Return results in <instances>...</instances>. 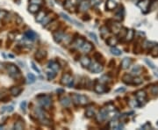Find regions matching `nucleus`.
<instances>
[{
  "label": "nucleus",
  "instance_id": "obj_24",
  "mask_svg": "<svg viewBox=\"0 0 158 130\" xmlns=\"http://www.w3.org/2000/svg\"><path fill=\"white\" fill-rule=\"evenodd\" d=\"M117 42H118V40H117V38H115V37H109L106 40L107 45H109L110 47L115 46L116 44H117Z\"/></svg>",
  "mask_w": 158,
  "mask_h": 130
},
{
  "label": "nucleus",
  "instance_id": "obj_3",
  "mask_svg": "<svg viewBox=\"0 0 158 130\" xmlns=\"http://www.w3.org/2000/svg\"><path fill=\"white\" fill-rule=\"evenodd\" d=\"M37 98L39 99V103L42 107H47V106H50L51 104V98L49 96L47 95H41V96H38Z\"/></svg>",
  "mask_w": 158,
  "mask_h": 130
},
{
  "label": "nucleus",
  "instance_id": "obj_15",
  "mask_svg": "<svg viewBox=\"0 0 158 130\" xmlns=\"http://www.w3.org/2000/svg\"><path fill=\"white\" fill-rule=\"evenodd\" d=\"M131 63H132V60L130 58L126 57V58H124L121 61V67H122V69H128L130 67Z\"/></svg>",
  "mask_w": 158,
  "mask_h": 130
},
{
  "label": "nucleus",
  "instance_id": "obj_9",
  "mask_svg": "<svg viewBox=\"0 0 158 130\" xmlns=\"http://www.w3.org/2000/svg\"><path fill=\"white\" fill-rule=\"evenodd\" d=\"M61 80H62L61 82H62V84L63 85H68L70 84V82L73 80V78H72V77H71V75L65 73V74H63V76Z\"/></svg>",
  "mask_w": 158,
  "mask_h": 130
},
{
  "label": "nucleus",
  "instance_id": "obj_17",
  "mask_svg": "<svg viewBox=\"0 0 158 130\" xmlns=\"http://www.w3.org/2000/svg\"><path fill=\"white\" fill-rule=\"evenodd\" d=\"M49 68L52 69V71H54L55 72L59 71H60V64L56 62H49Z\"/></svg>",
  "mask_w": 158,
  "mask_h": 130
},
{
  "label": "nucleus",
  "instance_id": "obj_33",
  "mask_svg": "<svg viewBox=\"0 0 158 130\" xmlns=\"http://www.w3.org/2000/svg\"><path fill=\"white\" fill-rule=\"evenodd\" d=\"M27 78H28V80H29L28 82L30 83V84H33V83L35 82V80H36L35 76H34L33 74H32V73H28V74H27Z\"/></svg>",
  "mask_w": 158,
  "mask_h": 130
},
{
  "label": "nucleus",
  "instance_id": "obj_23",
  "mask_svg": "<svg viewBox=\"0 0 158 130\" xmlns=\"http://www.w3.org/2000/svg\"><path fill=\"white\" fill-rule=\"evenodd\" d=\"M60 102L63 106L67 107V106L70 105V98L68 97H63L62 98H60Z\"/></svg>",
  "mask_w": 158,
  "mask_h": 130
},
{
  "label": "nucleus",
  "instance_id": "obj_51",
  "mask_svg": "<svg viewBox=\"0 0 158 130\" xmlns=\"http://www.w3.org/2000/svg\"><path fill=\"white\" fill-rule=\"evenodd\" d=\"M147 127H150V124L149 123H146V124H144L143 126H141V128H143V129H146Z\"/></svg>",
  "mask_w": 158,
  "mask_h": 130
},
{
  "label": "nucleus",
  "instance_id": "obj_21",
  "mask_svg": "<svg viewBox=\"0 0 158 130\" xmlns=\"http://www.w3.org/2000/svg\"><path fill=\"white\" fill-rule=\"evenodd\" d=\"M134 37V31L133 29H129L127 30V33L126 34V41H131L133 40V38Z\"/></svg>",
  "mask_w": 158,
  "mask_h": 130
},
{
  "label": "nucleus",
  "instance_id": "obj_45",
  "mask_svg": "<svg viewBox=\"0 0 158 130\" xmlns=\"http://www.w3.org/2000/svg\"><path fill=\"white\" fill-rule=\"evenodd\" d=\"M20 107H21V109H22L24 112H26V101H23V102L20 104Z\"/></svg>",
  "mask_w": 158,
  "mask_h": 130
},
{
  "label": "nucleus",
  "instance_id": "obj_2",
  "mask_svg": "<svg viewBox=\"0 0 158 130\" xmlns=\"http://www.w3.org/2000/svg\"><path fill=\"white\" fill-rule=\"evenodd\" d=\"M7 71L8 73L13 78H17L20 76V71L19 69H18V67L14 64H9L7 66Z\"/></svg>",
  "mask_w": 158,
  "mask_h": 130
},
{
  "label": "nucleus",
  "instance_id": "obj_4",
  "mask_svg": "<svg viewBox=\"0 0 158 130\" xmlns=\"http://www.w3.org/2000/svg\"><path fill=\"white\" fill-rule=\"evenodd\" d=\"M88 68L90 69V71L92 72V73H95V74L100 73V72H102V71H103V66L100 63H98L97 62L91 63Z\"/></svg>",
  "mask_w": 158,
  "mask_h": 130
},
{
  "label": "nucleus",
  "instance_id": "obj_22",
  "mask_svg": "<svg viewBox=\"0 0 158 130\" xmlns=\"http://www.w3.org/2000/svg\"><path fill=\"white\" fill-rule=\"evenodd\" d=\"M84 41H84L83 39L77 38V39H76V40L73 41V46H75L76 48H81V47L83 46Z\"/></svg>",
  "mask_w": 158,
  "mask_h": 130
},
{
  "label": "nucleus",
  "instance_id": "obj_8",
  "mask_svg": "<svg viewBox=\"0 0 158 130\" xmlns=\"http://www.w3.org/2000/svg\"><path fill=\"white\" fill-rule=\"evenodd\" d=\"M63 36H64V33L62 31H56L53 33V37H54V40L56 43H59L62 41Z\"/></svg>",
  "mask_w": 158,
  "mask_h": 130
},
{
  "label": "nucleus",
  "instance_id": "obj_42",
  "mask_svg": "<svg viewBox=\"0 0 158 130\" xmlns=\"http://www.w3.org/2000/svg\"><path fill=\"white\" fill-rule=\"evenodd\" d=\"M138 101H135V100H131L130 102H129V105H130L132 107H136V106H138Z\"/></svg>",
  "mask_w": 158,
  "mask_h": 130
},
{
  "label": "nucleus",
  "instance_id": "obj_30",
  "mask_svg": "<svg viewBox=\"0 0 158 130\" xmlns=\"http://www.w3.org/2000/svg\"><path fill=\"white\" fill-rule=\"evenodd\" d=\"M151 56L153 57H158V45L153 47V49L151 50Z\"/></svg>",
  "mask_w": 158,
  "mask_h": 130
},
{
  "label": "nucleus",
  "instance_id": "obj_27",
  "mask_svg": "<svg viewBox=\"0 0 158 130\" xmlns=\"http://www.w3.org/2000/svg\"><path fill=\"white\" fill-rule=\"evenodd\" d=\"M111 53H112V54H114V56H120L121 54H122V52H121V50H120L118 48H111Z\"/></svg>",
  "mask_w": 158,
  "mask_h": 130
},
{
  "label": "nucleus",
  "instance_id": "obj_18",
  "mask_svg": "<svg viewBox=\"0 0 158 130\" xmlns=\"http://www.w3.org/2000/svg\"><path fill=\"white\" fill-rule=\"evenodd\" d=\"M46 16H47V12H43V11L39 12V13L37 14V16H36V21L37 22H42Z\"/></svg>",
  "mask_w": 158,
  "mask_h": 130
},
{
  "label": "nucleus",
  "instance_id": "obj_10",
  "mask_svg": "<svg viewBox=\"0 0 158 130\" xmlns=\"http://www.w3.org/2000/svg\"><path fill=\"white\" fill-rule=\"evenodd\" d=\"M106 9L108 11H113L117 7V3H116L115 0H106Z\"/></svg>",
  "mask_w": 158,
  "mask_h": 130
},
{
  "label": "nucleus",
  "instance_id": "obj_32",
  "mask_svg": "<svg viewBox=\"0 0 158 130\" xmlns=\"http://www.w3.org/2000/svg\"><path fill=\"white\" fill-rule=\"evenodd\" d=\"M24 127V123L23 121H17L14 125V128L15 129H18V130H20V129H23Z\"/></svg>",
  "mask_w": 158,
  "mask_h": 130
},
{
  "label": "nucleus",
  "instance_id": "obj_44",
  "mask_svg": "<svg viewBox=\"0 0 158 130\" xmlns=\"http://www.w3.org/2000/svg\"><path fill=\"white\" fill-rule=\"evenodd\" d=\"M140 71H141V68H140L139 66H135L133 69V71H132V73H134V72H136V74H139L140 73Z\"/></svg>",
  "mask_w": 158,
  "mask_h": 130
},
{
  "label": "nucleus",
  "instance_id": "obj_26",
  "mask_svg": "<svg viewBox=\"0 0 158 130\" xmlns=\"http://www.w3.org/2000/svg\"><path fill=\"white\" fill-rule=\"evenodd\" d=\"M47 56V53H46V51L45 50H39V51H37V53L35 54V56H36V58H38V59H42V58H44L45 56Z\"/></svg>",
  "mask_w": 158,
  "mask_h": 130
},
{
  "label": "nucleus",
  "instance_id": "obj_34",
  "mask_svg": "<svg viewBox=\"0 0 158 130\" xmlns=\"http://www.w3.org/2000/svg\"><path fill=\"white\" fill-rule=\"evenodd\" d=\"M47 78H48V80H53L55 77V76H56V73H55V71H52L50 72H47Z\"/></svg>",
  "mask_w": 158,
  "mask_h": 130
},
{
  "label": "nucleus",
  "instance_id": "obj_43",
  "mask_svg": "<svg viewBox=\"0 0 158 130\" xmlns=\"http://www.w3.org/2000/svg\"><path fill=\"white\" fill-rule=\"evenodd\" d=\"M94 57H95V59L97 60V62H99L100 61V58H102V56L100 54V53H95L94 54Z\"/></svg>",
  "mask_w": 158,
  "mask_h": 130
},
{
  "label": "nucleus",
  "instance_id": "obj_49",
  "mask_svg": "<svg viewBox=\"0 0 158 130\" xmlns=\"http://www.w3.org/2000/svg\"><path fill=\"white\" fill-rule=\"evenodd\" d=\"M41 2V0H30V3L31 4H39Z\"/></svg>",
  "mask_w": 158,
  "mask_h": 130
},
{
  "label": "nucleus",
  "instance_id": "obj_53",
  "mask_svg": "<svg viewBox=\"0 0 158 130\" xmlns=\"http://www.w3.org/2000/svg\"><path fill=\"white\" fill-rule=\"evenodd\" d=\"M133 1H138V0H133Z\"/></svg>",
  "mask_w": 158,
  "mask_h": 130
},
{
  "label": "nucleus",
  "instance_id": "obj_6",
  "mask_svg": "<svg viewBox=\"0 0 158 130\" xmlns=\"http://www.w3.org/2000/svg\"><path fill=\"white\" fill-rule=\"evenodd\" d=\"M91 6V2L89 0H82L79 4V10L81 12H86Z\"/></svg>",
  "mask_w": 158,
  "mask_h": 130
},
{
  "label": "nucleus",
  "instance_id": "obj_37",
  "mask_svg": "<svg viewBox=\"0 0 158 130\" xmlns=\"http://www.w3.org/2000/svg\"><path fill=\"white\" fill-rule=\"evenodd\" d=\"M141 83H142V79L140 78V77H135V78H134V80H133V84L139 85V84H141Z\"/></svg>",
  "mask_w": 158,
  "mask_h": 130
},
{
  "label": "nucleus",
  "instance_id": "obj_39",
  "mask_svg": "<svg viewBox=\"0 0 158 130\" xmlns=\"http://www.w3.org/2000/svg\"><path fill=\"white\" fill-rule=\"evenodd\" d=\"M89 36L91 37L92 40H93L96 43H98V41H97V35L95 34L94 33H89Z\"/></svg>",
  "mask_w": 158,
  "mask_h": 130
},
{
  "label": "nucleus",
  "instance_id": "obj_35",
  "mask_svg": "<svg viewBox=\"0 0 158 130\" xmlns=\"http://www.w3.org/2000/svg\"><path fill=\"white\" fill-rule=\"evenodd\" d=\"M110 128L118 129L120 128V125H118L117 121H112V122H110Z\"/></svg>",
  "mask_w": 158,
  "mask_h": 130
},
{
  "label": "nucleus",
  "instance_id": "obj_19",
  "mask_svg": "<svg viewBox=\"0 0 158 130\" xmlns=\"http://www.w3.org/2000/svg\"><path fill=\"white\" fill-rule=\"evenodd\" d=\"M25 36L26 38L28 39V40H31V41H33L34 39L36 38V33L33 32V31H26V32L25 33Z\"/></svg>",
  "mask_w": 158,
  "mask_h": 130
},
{
  "label": "nucleus",
  "instance_id": "obj_5",
  "mask_svg": "<svg viewBox=\"0 0 158 130\" xmlns=\"http://www.w3.org/2000/svg\"><path fill=\"white\" fill-rule=\"evenodd\" d=\"M137 101L139 103H142V102H146V98H147V94L144 91H138L135 93Z\"/></svg>",
  "mask_w": 158,
  "mask_h": 130
},
{
  "label": "nucleus",
  "instance_id": "obj_52",
  "mask_svg": "<svg viewBox=\"0 0 158 130\" xmlns=\"http://www.w3.org/2000/svg\"><path fill=\"white\" fill-rule=\"evenodd\" d=\"M116 92H125V89H124V88H120V89L116 90Z\"/></svg>",
  "mask_w": 158,
  "mask_h": 130
},
{
  "label": "nucleus",
  "instance_id": "obj_1",
  "mask_svg": "<svg viewBox=\"0 0 158 130\" xmlns=\"http://www.w3.org/2000/svg\"><path fill=\"white\" fill-rule=\"evenodd\" d=\"M72 101L75 104L80 106H85L89 103V98L86 96L83 95H78V94H73L72 95Z\"/></svg>",
  "mask_w": 158,
  "mask_h": 130
},
{
  "label": "nucleus",
  "instance_id": "obj_31",
  "mask_svg": "<svg viewBox=\"0 0 158 130\" xmlns=\"http://www.w3.org/2000/svg\"><path fill=\"white\" fill-rule=\"evenodd\" d=\"M100 33H101V36L102 37H105L107 34H108V29L107 27H102L101 28H100Z\"/></svg>",
  "mask_w": 158,
  "mask_h": 130
},
{
  "label": "nucleus",
  "instance_id": "obj_11",
  "mask_svg": "<svg viewBox=\"0 0 158 130\" xmlns=\"http://www.w3.org/2000/svg\"><path fill=\"white\" fill-rule=\"evenodd\" d=\"M94 91L97 93H99V94H100V93H104V92H106V87H105L103 84H99V83H98V84H95Z\"/></svg>",
  "mask_w": 158,
  "mask_h": 130
},
{
  "label": "nucleus",
  "instance_id": "obj_16",
  "mask_svg": "<svg viewBox=\"0 0 158 130\" xmlns=\"http://www.w3.org/2000/svg\"><path fill=\"white\" fill-rule=\"evenodd\" d=\"M39 6L37 4H31L28 7V11L31 12V13H36V12H39Z\"/></svg>",
  "mask_w": 158,
  "mask_h": 130
},
{
  "label": "nucleus",
  "instance_id": "obj_7",
  "mask_svg": "<svg viewBox=\"0 0 158 130\" xmlns=\"http://www.w3.org/2000/svg\"><path fill=\"white\" fill-rule=\"evenodd\" d=\"M149 3L150 0H141L139 3H137V6L140 7L142 11H145V10H149Z\"/></svg>",
  "mask_w": 158,
  "mask_h": 130
},
{
  "label": "nucleus",
  "instance_id": "obj_47",
  "mask_svg": "<svg viewBox=\"0 0 158 130\" xmlns=\"http://www.w3.org/2000/svg\"><path fill=\"white\" fill-rule=\"evenodd\" d=\"M7 15V12L5 11H0V19H3Z\"/></svg>",
  "mask_w": 158,
  "mask_h": 130
},
{
  "label": "nucleus",
  "instance_id": "obj_14",
  "mask_svg": "<svg viewBox=\"0 0 158 130\" xmlns=\"http://www.w3.org/2000/svg\"><path fill=\"white\" fill-rule=\"evenodd\" d=\"M133 77L131 74H125L122 77V81L126 84H133Z\"/></svg>",
  "mask_w": 158,
  "mask_h": 130
},
{
  "label": "nucleus",
  "instance_id": "obj_13",
  "mask_svg": "<svg viewBox=\"0 0 158 130\" xmlns=\"http://www.w3.org/2000/svg\"><path fill=\"white\" fill-rule=\"evenodd\" d=\"M81 48L83 49V51L85 52V53H89V52H91L92 50L93 47H92L91 43L88 42V41H84L83 46L81 47Z\"/></svg>",
  "mask_w": 158,
  "mask_h": 130
},
{
  "label": "nucleus",
  "instance_id": "obj_38",
  "mask_svg": "<svg viewBox=\"0 0 158 130\" xmlns=\"http://www.w3.org/2000/svg\"><path fill=\"white\" fill-rule=\"evenodd\" d=\"M31 65H32V68H33V69L34 71H36L38 74L41 73V71H39V69L38 68V67L36 66V64L34 63L33 62H31Z\"/></svg>",
  "mask_w": 158,
  "mask_h": 130
},
{
  "label": "nucleus",
  "instance_id": "obj_29",
  "mask_svg": "<svg viewBox=\"0 0 158 130\" xmlns=\"http://www.w3.org/2000/svg\"><path fill=\"white\" fill-rule=\"evenodd\" d=\"M85 115H86V117H88V118H91V117H93L95 115L94 110H93V109L88 108L86 110V112H85Z\"/></svg>",
  "mask_w": 158,
  "mask_h": 130
},
{
  "label": "nucleus",
  "instance_id": "obj_28",
  "mask_svg": "<svg viewBox=\"0 0 158 130\" xmlns=\"http://www.w3.org/2000/svg\"><path fill=\"white\" fill-rule=\"evenodd\" d=\"M127 30H128V29H126V28H125V27H123L122 29H120V32H118V37H120H120H121V38H125L126 33H127Z\"/></svg>",
  "mask_w": 158,
  "mask_h": 130
},
{
  "label": "nucleus",
  "instance_id": "obj_48",
  "mask_svg": "<svg viewBox=\"0 0 158 130\" xmlns=\"http://www.w3.org/2000/svg\"><path fill=\"white\" fill-rule=\"evenodd\" d=\"M152 93L154 95H156V94H158V87H153L152 88Z\"/></svg>",
  "mask_w": 158,
  "mask_h": 130
},
{
  "label": "nucleus",
  "instance_id": "obj_36",
  "mask_svg": "<svg viewBox=\"0 0 158 130\" xmlns=\"http://www.w3.org/2000/svg\"><path fill=\"white\" fill-rule=\"evenodd\" d=\"M60 15H61V16H62V17L63 18V19H66V20H67V21H68V22H70V23H73L74 21H75V20L71 19L70 18L68 17L67 14L63 13V12H61V13H60Z\"/></svg>",
  "mask_w": 158,
  "mask_h": 130
},
{
  "label": "nucleus",
  "instance_id": "obj_41",
  "mask_svg": "<svg viewBox=\"0 0 158 130\" xmlns=\"http://www.w3.org/2000/svg\"><path fill=\"white\" fill-rule=\"evenodd\" d=\"M64 7L67 10H70V7H72V4H71L70 1H65L64 2Z\"/></svg>",
  "mask_w": 158,
  "mask_h": 130
},
{
  "label": "nucleus",
  "instance_id": "obj_12",
  "mask_svg": "<svg viewBox=\"0 0 158 130\" xmlns=\"http://www.w3.org/2000/svg\"><path fill=\"white\" fill-rule=\"evenodd\" d=\"M80 63H81V65L83 67H88L90 66V64L91 63V59L89 58L88 56H83V57H81V59H80Z\"/></svg>",
  "mask_w": 158,
  "mask_h": 130
},
{
  "label": "nucleus",
  "instance_id": "obj_40",
  "mask_svg": "<svg viewBox=\"0 0 158 130\" xmlns=\"http://www.w3.org/2000/svg\"><path fill=\"white\" fill-rule=\"evenodd\" d=\"M145 62L149 65V66L150 67V68H152V69H155V64L153 63V62H151V61H149V59H145Z\"/></svg>",
  "mask_w": 158,
  "mask_h": 130
},
{
  "label": "nucleus",
  "instance_id": "obj_20",
  "mask_svg": "<svg viewBox=\"0 0 158 130\" xmlns=\"http://www.w3.org/2000/svg\"><path fill=\"white\" fill-rule=\"evenodd\" d=\"M10 92H11V94H12L13 96H18V95L20 94L21 92H22V89L19 88V87L13 86V87L11 88Z\"/></svg>",
  "mask_w": 158,
  "mask_h": 130
},
{
  "label": "nucleus",
  "instance_id": "obj_25",
  "mask_svg": "<svg viewBox=\"0 0 158 130\" xmlns=\"http://www.w3.org/2000/svg\"><path fill=\"white\" fill-rule=\"evenodd\" d=\"M123 16H124V11H123V9L121 10V8H120L117 12H116V14H115V19H117L118 21H120V20L123 19Z\"/></svg>",
  "mask_w": 158,
  "mask_h": 130
},
{
  "label": "nucleus",
  "instance_id": "obj_46",
  "mask_svg": "<svg viewBox=\"0 0 158 130\" xmlns=\"http://www.w3.org/2000/svg\"><path fill=\"white\" fill-rule=\"evenodd\" d=\"M101 0H91V3L93 4V6H97V4H100Z\"/></svg>",
  "mask_w": 158,
  "mask_h": 130
},
{
  "label": "nucleus",
  "instance_id": "obj_50",
  "mask_svg": "<svg viewBox=\"0 0 158 130\" xmlns=\"http://www.w3.org/2000/svg\"><path fill=\"white\" fill-rule=\"evenodd\" d=\"M5 108H6V111H7V112H9V113H11V112H12V111H13V106H7V107H5Z\"/></svg>",
  "mask_w": 158,
  "mask_h": 130
}]
</instances>
